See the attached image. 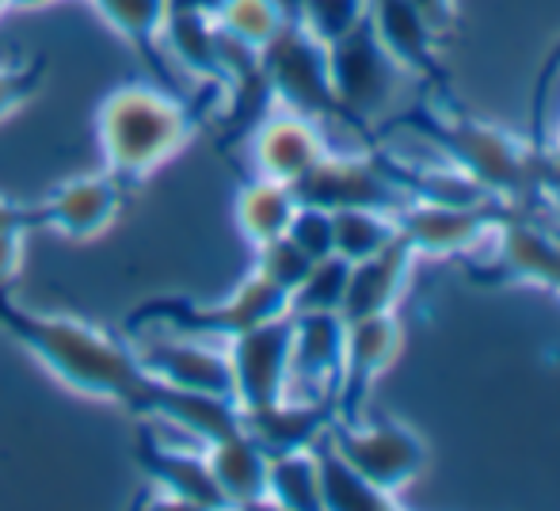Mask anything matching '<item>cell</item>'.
I'll list each match as a JSON object with an SVG mask.
<instances>
[{
	"mask_svg": "<svg viewBox=\"0 0 560 511\" xmlns=\"http://www.w3.org/2000/svg\"><path fill=\"white\" fill-rule=\"evenodd\" d=\"M0 333L77 397L126 408L138 420H153L161 408L164 385L141 367L133 344L112 328L73 313L31 310L12 290H0Z\"/></svg>",
	"mask_w": 560,
	"mask_h": 511,
	"instance_id": "cell-1",
	"label": "cell"
},
{
	"mask_svg": "<svg viewBox=\"0 0 560 511\" xmlns=\"http://www.w3.org/2000/svg\"><path fill=\"white\" fill-rule=\"evenodd\" d=\"M393 127H408L435 141L450 156L454 169H462L469 179H477L488 195L503 199L508 207L530 214L538 202V184L549 169V156L530 146V138L492 127V123L469 115L457 96H439L435 104H420L408 115H400Z\"/></svg>",
	"mask_w": 560,
	"mask_h": 511,
	"instance_id": "cell-2",
	"label": "cell"
},
{
	"mask_svg": "<svg viewBox=\"0 0 560 511\" xmlns=\"http://www.w3.org/2000/svg\"><path fill=\"white\" fill-rule=\"evenodd\" d=\"M195 112L168 89L149 81L118 84L96 107V141L104 169L126 187L145 184L149 176L176 161L191 146Z\"/></svg>",
	"mask_w": 560,
	"mask_h": 511,
	"instance_id": "cell-3",
	"label": "cell"
},
{
	"mask_svg": "<svg viewBox=\"0 0 560 511\" xmlns=\"http://www.w3.org/2000/svg\"><path fill=\"white\" fill-rule=\"evenodd\" d=\"M290 313V294L267 282L264 275L248 271L229 294L210 298V302H195V298H153V302L138 305L126 321V333H145V328H164V333H184L202 336V340H233V336L248 333V328L264 325Z\"/></svg>",
	"mask_w": 560,
	"mask_h": 511,
	"instance_id": "cell-4",
	"label": "cell"
},
{
	"mask_svg": "<svg viewBox=\"0 0 560 511\" xmlns=\"http://www.w3.org/2000/svg\"><path fill=\"white\" fill-rule=\"evenodd\" d=\"M259 73L271 92V104L290 107L305 119H339V100L328 73V46L317 43L302 23L290 20L271 43L259 50Z\"/></svg>",
	"mask_w": 560,
	"mask_h": 511,
	"instance_id": "cell-5",
	"label": "cell"
},
{
	"mask_svg": "<svg viewBox=\"0 0 560 511\" xmlns=\"http://www.w3.org/2000/svg\"><path fill=\"white\" fill-rule=\"evenodd\" d=\"M328 73H332V89L339 100V112H343V123L370 149L374 146L370 119L382 112L385 96L393 92V81L400 73V66L389 58V50L377 43L370 15L354 23L347 35H339L336 43H328Z\"/></svg>",
	"mask_w": 560,
	"mask_h": 511,
	"instance_id": "cell-6",
	"label": "cell"
},
{
	"mask_svg": "<svg viewBox=\"0 0 560 511\" xmlns=\"http://www.w3.org/2000/svg\"><path fill=\"white\" fill-rule=\"evenodd\" d=\"M325 435L370 485L393 500L428 466V443L400 420H332Z\"/></svg>",
	"mask_w": 560,
	"mask_h": 511,
	"instance_id": "cell-7",
	"label": "cell"
},
{
	"mask_svg": "<svg viewBox=\"0 0 560 511\" xmlns=\"http://www.w3.org/2000/svg\"><path fill=\"white\" fill-rule=\"evenodd\" d=\"M294 195L302 202L325 210H343V207H374L397 214L400 207H408V191L393 179V172L385 169V156L377 146H370L366 153H332L328 149L310 172L294 184Z\"/></svg>",
	"mask_w": 560,
	"mask_h": 511,
	"instance_id": "cell-8",
	"label": "cell"
},
{
	"mask_svg": "<svg viewBox=\"0 0 560 511\" xmlns=\"http://www.w3.org/2000/svg\"><path fill=\"white\" fill-rule=\"evenodd\" d=\"M511 214L515 207L503 199L469 202V207L412 199L397 210V230L416 248V256H469L472 248L492 241Z\"/></svg>",
	"mask_w": 560,
	"mask_h": 511,
	"instance_id": "cell-9",
	"label": "cell"
},
{
	"mask_svg": "<svg viewBox=\"0 0 560 511\" xmlns=\"http://www.w3.org/2000/svg\"><path fill=\"white\" fill-rule=\"evenodd\" d=\"M133 344L141 367L161 385L172 390H199L233 397V374H229L225 344L202 340V336L164 333V328H145V333H126Z\"/></svg>",
	"mask_w": 560,
	"mask_h": 511,
	"instance_id": "cell-10",
	"label": "cell"
},
{
	"mask_svg": "<svg viewBox=\"0 0 560 511\" xmlns=\"http://www.w3.org/2000/svg\"><path fill=\"white\" fill-rule=\"evenodd\" d=\"M290 344H294V317L290 313L225 340L233 400L241 405V413L290 397Z\"/></svg>",
	"mask_w": 560,
	"mask_h": 511,
	"instance_id": "cell-11",
	"label": "cell"
},
{
	"mask_svg": "<svg viewBox=\"0 0 560 511\" xmlns=\"http://www.w3.org/2000/svg\"><path fill=\"white\" fill-rule=\"evenodd\" d=\"M126 191L130 187L107 169L73 176L35 202V230H46L61 241H96L118 222Z\"/></svg>",
	"mask_w": 560,
	"mask_h": 511,
	"instance_id": "cell-12",
	"label": "cell"
},
{
	"mask_svg": "<svg viewBox=\"0 0 560 511\" xmlns=\"http://www.w3.org/2000/svg\"><path fill=\"white\" fill-rule=\"evenodd\" d=\"M405 348V328L397 310L374 313V317L347 321L343 336V371L336 390V420H359L366 416L370 393L377 379L393 367V359Z\"/></svg>",
	"mask_w": 560,
	"mask_h": 511,
	"instance_id": "cell-13",
	"label": "cell"
},
{
	"mask_svg": "<svg viewBox=\"0 0 560 511\" xmlns=\"http://www.w3.org/2000/svg\"><path fill=\"white\" fill-rule=\"evenodd\" d=\"M495 256L469 264L472 282L503 287V282H530V287L560 294V233L538 225L530 214L515 210L495 230Z\"/></svg>",
	"mask_w": 560,
	"mask_h": 511,
	"instance_id": "cell-14",
	"label": "cell"
},
{
	"mask_svg": "<svg viewBox=\"0 0 560 511\" xmlns=\"http://www.w3.org/2000/svg\"><path fill=\"white\" fill-rule=\"evenodd\" d=\"M138 466L145 481L153 485L156 504H195V508H225L222 492L214 485L207 462V446L187 439L156 435L153 423H145L138 443Z\"/></svg>",
	"mask_w": 560,
	"mask_h": 511,
	"instance_id": "cell-15",
	"label": "cell"
},
{
	"mask_svg": "<svg viewBox=\"0 0 560 511\" xmlns=\"http://www.w3.org/2000/svg\"><path fill=\"white\" fill-rule=\"evenodd\" d=\"M325 153H328V141L320 123L305 119V115L290 112V107L271 104V112H264L252 123L248 161L256 176L279 179V184L294 187Z\"/></svg>",
	"mask_w": 560,
	"mask_h": 511,
	"instance_id": "cell-16",
	"label": "cell"
},
{
	"mask_svg": "<svg viewBox=\"0 0 560 511\" xmlns=\"http://www.w3.org/2000/svg\"><path fill=\"white\" fill-rule=\"evenodd\" d=\"M370 27H374L377 43L389 50V58L397 61L405 73L420 77L423 84L450 96V73L439 58V31L431 27V20L412 4V0H370L366 8Z\"/></svg>",
	"mask_w": 560,
	"mask_h": 511,
	"instance_id": "cell-17",
	"label": "cell"
},
{
	"mask_svg": "<svg viewBox=\"0 0 560 511\" xmlns=\"http://www.w3.org/2000/svg\"><path fill=\"white\" fill-rule=\"evenodd\" d=\"M294 344H290V397L336 400L343 371L347 321L339 313H290Z\"/></svg>",
	"mask_w": 560,
	"mask_h": 511,
	"instance_id": "cell-18",
	"label": "cell"
},
{
	"mask_svg": "<svg viewBox=\"0 0 560 511\" xmlns=\"http://www.w3.org/2000/svg\"><path fill=\"white\" fill-rule=\"evenodd\" d=\"M416 248L405 237H397L393 245H385L382 253L359 259L351 264L347 275V290H343V305H339V317L343 321H359V317H374V313H393L400 305L408 279H412L416 267Z\"/></svg>",
	"mask_w": 560,
	"mask_h": 511,
	"instance_id": "cell-19",
	"label": "cell"
},
{
	"mask_svg": "<svg viewBox=\"0 0 560 511\" xmlns=\"http://www.w3.org/2000/svg\"><path fill=\"white\" fill-rule=\"evenodd\" d=\"M332 420H336V400H313V397H282L264 408H244L241 413V428L267 454L313 446Z\"/></svg>",
	"mask_w": 560,
	"mask_h": 511,
	"instance_id": "cell-20",
	"label": "cell"
},
{
	"mask_svg": "<svg viewBox=\"0 0 560 511\" xmlns=\"http://www.w3.org/2000/svg\"><path fill=\"white\" fill-rule=\"evenodd\" d=\"M207 462L225 508L267 504V462L271 454L256 443L244 428L207 446Z\"/></svg>",
	"mask_w": 560,
	"mask_h": 511,
	"instance_id": "cell-21",
	"label": "cell"
},
{
	"mask_svg": "<svg viewBox=\"0 0 560 511\" xmlns=\"http://www.w3.org/2000/svg\"><path fill=\"white\" fill-rule=\"evenodd\" d=\"M298 210V195L290 184H279V179H267L252 172L241 187H236L233 199V214H236V230L248 241L252 248L264 245V241H275L287 233L290 218Z\"/></svg>",
	"mask_w": 560,
	"mask_h": 511,
	"instance_id": "cell-22",
	"label": "cell"
},
{
	"mask_svg": "<svg viewBox=\"0 0 560 511\" xmlns=\"http://www.w3.org/2000/svg\"><path fill=\"white\" fill-rule=\"evenodd\" d=\"M317 469H320V511H382L393 508L397 500L370 485L343 454L328 443V435L317 439Z\"/></svg>",
	"mask_w": 560,
	"mask_h": 511,
	"instance_id": "cell-23",
	"label": "cell"
},
{
	"mask_svg": "<svg viewBox=\"0 0 560 511\" xmlns=\"http://www.w3.org/2000/svg\"><path fill=\"white\" fill-rule=\"evenodd\" d=\"M313 446L271 454V462H267V504L290 511H320V469Z\"/></svg>",
	"mask_w": 560,
	"mask_h": 511,
	"instance_id": "cell-24",
	"label": "cell"
},
{
	"mask_svg": "<svg viewBox=\"0 0 560 511\" xmlns=\"http://www.w3.org/2000/svg\"><path fill=\"white\" fill-rule=\"evenodd\" d=\"M122 43L145 58H161V31L168 20V0H84Z\"/></svg>",
	"mask_w": 560,
	"mask_h": 511,
	"instance_id": "cell-25",
	"label": "cell"
},
{
	"mask_svg": "<svg viewBox=\"0 0 560 511\" xmlns=\"http://www.w3.org/2000/svg\"><path fill=\"white\" fill-rule=\"evenodd\" d=\"M400 237L397 214L374 207H343L332 210V241L336 256H343L347 264H359V259L382 253L385 245Z\"/></svg>",
	"mask_w": 560,
	"mask_h": 511,
	"instance_id": "cell-26",
	"label": "cell"
},
{
	"mask_svg": "<svg viewBox=\"0 0 560 511\" xmlns=\"http://www.w3.org/2000/svg\"><path fill=\"white\" fill-rule=\"evenodd\" d=\"M214 23L225 38L252 50H264L275 35L290 23L287 8L279 0H218Z\"/></svg>",
	"mask_w": 560,
	"mask_h": 511,
	"instance_id": "cell-27",
	"label": "cell"
},
{
	"mask_svg": "<svg viewBox=\"0 0 560 511\" xmlns=\"http://www.w3.org/2000/svg\"><path fill=\"white\" fill-rule=\"evenodd\" d=\"M347 275H351V264H347L343 256L332 253L325 259H313L310 275H305L294 294H290V313H339Z\"/></svg>",
	"mask_w": 560,
	"mask_h": 511,
	"instance_id": "cell-28",
	"label": "cell"
},
{
	"mask_svg": "<svg viewBox=\"0 0 560 511\" xmlns=\"http://www.w3.org/2000/svg\"><path fill=\"white\" fill-rule=\"evenodd\" d=\"M370 0H298L294 4V23H302L317 43H336L339 35L354 27L359 20H366Z\"/></svg>",
	"mask_w": 560,
	"mask_h": 511,
	"instance_id": "cell-29",
	"label": "cell"
},
{
	"mask_svg": "<svg viewBox=\"0 0 560 511\" xmlns=\"http://www.w3.org/2000/svg\"><path fill=\"white\" fill-rule=\"evenodd\" d=\"M252 253H256V259H252V271L264 275L267 282H275V287L287 290V294H294L298 282H302L313 267V259L305 256L302 248L287 237V233L275 237V241H264V245H256Z\"/></svg>",
	"mask_w": 560,
	"mask_h": 511,
	"instance_id": "cell-30",
	"label": "cell"
},
{
	"mask_svg": "<svg viewBox=\"0 0 560 511\" xmlns=\"http://www.w3.org/2000/svg\"><path fill=\"white\" fill-rule=\"evenodd\" d=\"M46 58H15L0 61V123L31 104L43 92Z\"/></svg>",
	"mask_w": 560,
	"mask_h": 511,
	"instance_id": "cell-31",
	"label": "cell"
},
{
	"mask_svg": "<svg viewBox=\"0 0 560 511\" xmlns=\"http://www.w3.org/2000/svg\"><path fill=\"white\" fill-rule=\"evenodd\" d=\"M287 237L294 241L310 259H325L336 253V241H332V210L325 207H313V202L298 199V210L287 225Z\"/></svg>",
	"mask_w": 560,
	"mask_h": 511,
	"instance_id": "cell-32",
	"label": "cell"
},
{
	"mask_svg": "<svg viewBox=\"0 0 560 511\" xmlns=\"http://www.w3.org/2000/svg\"><path fill=\"white\" fill-rule=\"evenodd\" d=\"M23 256H27V233L0 230V290H12V282L20 279Z\"/></svg>",
	"mask_w": 560,
	"mask_h": 511,
	"instance_id": "cell-33",
	"label": "cell"
},
{
	"mask_svg": "<svg viewBox=\"0 0 560 511\" xmlns=\"http://www.w3.org/2000/svg\"><path fill=\"white\" fill-rule=\"evenodd\" d=\"M0 230L31 233V230H35V207H27V202H15V199H8V195H0Z\"/></svg>",
	"mask_w": 560,
	"mask_h": 511,
	"instance_id": "cell-34",
	"label": "cell"
},
{
	"mask_svg": "<svg viewBox=\"0 0 560 511\" xmlns=\"http://www.w3.org/2000/svg\"><path fill=\"white\" fill-rule=\"evenodd\" d=\"M412 4L420 8L423 15H428L431 27H435L439 35L454 31V23H457V0H412Z\"/></svg>",
	"mask_w": 560,
	"mask_h": 511,
	"instance_id": "cell-35",
	"label": "cell"
},
{
	"mask_svg": "<svg viewBox=\"0 0 560 511\" xmlns=\"http://www.w3.org/2000/svg\"><path fill=\"white\" fill-rule=\"evenodd\" d=\"M538 207H546V214L553 218L560 230V164L553 161H549L546 176H541V184H538Z\"/></svg>",
	"mask_w": 560,
	"mask_h": 511,
	"instance_id": "cell-36",
	"label": "cell"
},
{
	"mask_svg": "<svg viewBox=\"0 0 560 511\" xmlns=\"http://www.w3.org/2000/svg\"><path fill=\"white\" fill-rule=\"evenodd\" d=\"M54 4V0H12V8H46Z\"/></svg>",
	"mask_w": 560,
	"mask_h": 511,
	"instance_id": "cell-37",
	"label": "cell"
},
{
	"mask_svg": "<svg viewBox=\"0 0 560 511\" xmlns=\"http://www.w3.org/2000/svg\"><path fill=\"white\" fill-rule=\"evenodd\" d=\"M4 12H12V0H0V15Z\"/></svg>",
	"mask_w": 560,
	"mask_h": 511,
	"instance_id": "cell-38",
	"label": "cell"
}]
</instances>
